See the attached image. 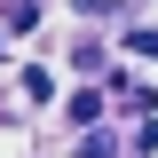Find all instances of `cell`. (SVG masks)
Returning a JSON list of instances; mask_svg holds the SVG:
<instances>
[{
	"label": "cell",
	"instance_id": "cell-1",
	"mask_svg": "<svg viewBox=\"0 0 158 158\" xmlns=\"http://www.w3.org/2000/svg\"><path fill=\"white\" fill-rule=\"evenodd\" d=\"M63 111H71V127H103V95H95V87H79Z\"/></svg>",
	"mask_w": 158,
	"mask_h": 158
},
{
	"label": "cell",
	"instance_id": "cell-2",
	"mask_svg": "<svg viewBox=\"0 0 158 158\" xmlns=\"http://www.w3.org/2000/svg\"><path fill=\"white\" fill-rule=\"evenodd\" d=\"M71 158H118V142L103 135V127H87V135H79V150H71Z\"/></svg>",
	"mask_w": 158,
	"mask_h": 158
},
{
	"label": "cell",
	"instance_id": "cell-3",
	"mask_svg": "<svg viewBox=\"0 0 158 158\" xmlns=\"http://www.w3.org/2000/svg\"><path fill=\"white\" fill-rule=\"evenodd\" d=\"M24 95H32V103H56V79H48V71L32 63V71H24Z\"/></svg>",
	"mask_w": 158,
	"mask_h": 158
},
{
	"label": "cell",
	"instance_id": "cell-4",
	"mask_svg": "<svg viewBox=\"0 0 158 158\" xmlns=\"http://www.w3.org/2000/svg\"><path fill=\"white\" fill-rule=\"evenodd\" d=\"M127 56H158V32L142 24V32H127Z\"/></svg>",
	"mask_w": 158,
	"mask_h": 158
}]
</instances>
